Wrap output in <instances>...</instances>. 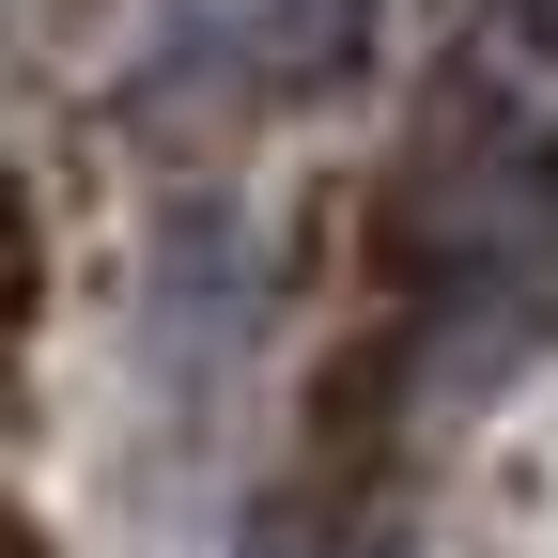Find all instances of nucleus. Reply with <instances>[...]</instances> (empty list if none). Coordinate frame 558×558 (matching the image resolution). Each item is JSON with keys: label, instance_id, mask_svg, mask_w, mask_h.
<instances>
[{"label": "nucleus", "instance_id": "nucleus-1", "mask_svg": "<svg viewBox=\"0 0 558 558\" xmlns=\"http://www.w3.org/2000/svg\"><path fill=\"white\" fill-rule=\"evenodd\" d=\"M373 32H388V0H233L248 94H341L373 62Z\"/></svg>", "mask_w": 558, "mask_h": 558}]
</instances>
